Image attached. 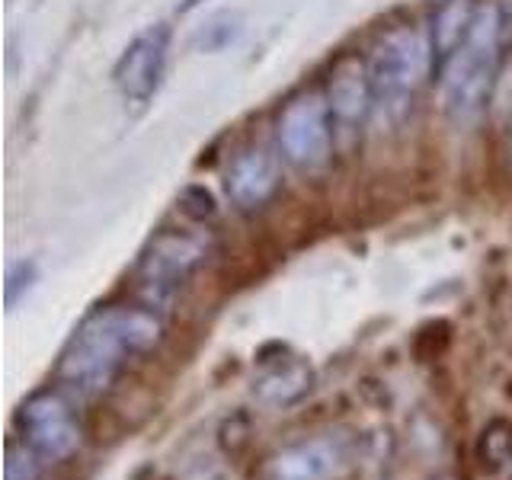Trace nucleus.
Here are the masks:
<instances>
[{"mask_svg":"<svg viewBox=\"0 0 512 480\" xmlns=\"http://www.w3.org/2000/svg\"><path fill=\"white\" fill-rule=\"evenodd\" d=\"M432 32L423 26H397L375 42L368 55V77H372L375 106H381L391 119L407 112L410 100L426 84L432 71Z\"/></svg>","mask_w":512,"mask_h":480,"instance_id":"nucleus-2","label":"nucleus"},{"mask_svg":"<svg viewBox=\"0 0 512 480\" xmlns=\"http://www.w3.org/2000/svg\"><path fill=\"white\" fill-rule=\"evenodd\" d=\"M327 103L333 112V125L343 132H356L375 109V90L372 77H368V61L343 58L330 74L327 84Z\"/></svg>","mask_w":512,"mask_h":480,"instance_id":"nucleus-9","label":"nucleus"},{"mask_svg":"<svg viewBox=\"0 0 512 480\" xmlns=\"http://www.w3.org/2000/svg\"><path fill=\"white\" fill-rule=\"evenodd\" d=\"M20 426L26 432V442L36 448L39 458L61 461L80 445V429L71 416L68 400L52 391L32 394L20 410Z\"/></svg>","mask_w":512,"mask_h":480,"instance_id":"nucleus-7","label":"nucleus"},{"mask_svg":"<svg viewBox=\"0 0 512 480\" xmlns=\"http://www.w3.org/2000/svg\"><path fill=\"white\" fill-rule=\"evenodd\" d=\"M500 36L503 10L500 4H487L477 10L471 36L452 58H445L442 103L452 122L471 125L484 116L496 87V68H500Z\"/></svg>","mask_w":512,"mask_h":480,"instance_id":"nucleus-1","label":"nucleus"},{"mask_svg":"<svg viewBox=\"0 0 512 480\" xmlns=\"http://www.w3.org/2000/svg\"><path fill=\"white\" fill-rule=\"evenodd\" d=\"M36 279H39V269H36V263H32V260H20V263H13V266H10V272H7V285H4L10 308L29 292L32 285H36Z\"/></svg>","mask_w":512,"mask_h":480,"instance_id":"nucleus-15","label":"nucleus"},{"mask_svg":"<svg viewBox=\"0 0 512 480\" xmlns=\"http://www.w3.org/2000/svg\"><path fill=\"white\" fill-rule=\"evenodd\" d=\"M205 260V247L186 234H157L138 263V279L151 301H167L176 285L189 279V272Z\"/></svg>","mask_w":512,"mask_h":480,"instance_id":"nucleus-6","label":"nucleus"},{"mask_svg":"<svg viewBox=\"0 0 512 480\" xmlns=\"http://www.w3.org/2000/svg\"><path fill=\"white\" fill-rule=\"evenodd\" d=\"M36 448H26L20 442L7 445V480H36L39 477V461Z\"/></svg>","mask_w":512,"mask_h":480,"instance_id":"nucleus-14","label":"nucleus"},{"mask_svg":"<svg viewBox=\"0 0 512 480\" xmlns=\"http://www.w3.org/2000/svg\"><path fill=\"white\" fill-rule=\"evenodd\" d=\"M240 36H244V16L237 10H221L215 16H208L196 29L192 45H196L199 52H224V48H231Z\"/></svg>","mask_w":512,"mask_h":480,"instance_id":"nucleus-13","label":"nucleus"},{"mask_svg":"<svg viewBox=\"0 0 512 480\" xmlns=\"http://www.w3.org/2000/svg\"><path fill=\"white\" fill-rule=\"evenodd\" d=\"M282 157L298 173H317L333 154V112L327 93H298L285 103L276 122Z\"/></svg>","mask_w":512,"mask_h":480,"instance_id":"nucleus-4","label":"nucleus"},{"mask_svg":"<svg viewBox=\"0 0 512 480\" xmlns=\"http://www.w3.org/2000/svg\"><path fill=\"white\" fill-rule=\"evenodd\" d=\"M340 461V448L330 439H314L285 448V452L272 461V480H327Z\"/></svg>","mask_w":512,"mask_h":480,"instance_id":"nucleus-10","label":"nucleus"},{"mask_svg":"<svg viewBox=\"0 0 512 480\" xmlns=\"http://www.w3.org/2000/svg\"><path fill=\"white\" fill-rule=\"evenodd\" d=\"M167 55H170V26L167 23L148 26L128 42L122 58L116 61V71H112V80H116V87L125 100H132V103L151 100L160 87V80H164Z\"/></svg>","mask_w":512,"mask_h":480,"instance_id":"nucleus-5","label":"nucleus"},{"mask_svg":"<svg viewBox=\"0 0 512 480\" xmlns=\"http://www.w3.org/2000/svg\"><path fill=\"white\" fill-rule=\"evenodd\" d=\"M128 356H132V349L125 346V340L112 327L106 308H100L80 324L71 346L64 349L58 362V378L77 394H103Z\"/></svg>","mask_w":512,"mask_h":480,"instance_id":"nucleus-3","label":"nucleus"},{"mask_svg":"<svg viewBox=\"0 0 512 480\" xmlns=\"http://www.w3.org/2000/svg\"><path fill=\"white\" fill-rule=\"evenodd\" d=\"M311 381H314L311 365H304L301 359H288L256 378L253 397L260 400L263 407H288L311 391Z\"/></svg>","mask_w":512,"mask_h":480,"instance_id":"nucleus-11","label":"nucleus"},{"mask_svg":"<svg viewBox=\"0 0 512 480\" xmlns=\"http://www.w3.org/2000/svg\"><path fill=\"white\" fill-rule=\"evenodd\" d=\"M282 183L279 176V160L266 148H247L240 151L228 173H224V192H228L231 205L237 212H256L263 208Z\"/></svg>","mask_w":512,"mask_h":480,"instance_id":"nucleus-8","label":"nucleus"},{"mask_svg":"<svg viewBox=\"0 0 512 480\" xmlns=\"http://www.w3.org/2000/svg\"><path fill=\"white\" fill-rule=\"evenodd\" d=\"M474 0H445V4L432 16V48H436V58H452L464 39L471 36L474 20H477Z\"/></svg>","mask_w":512,"mask_h":480,"instance_id":"nucleus-12","label":"nucleus"}]
</instances>
